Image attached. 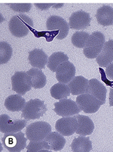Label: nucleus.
<instances>
[{
  "mask_svg": "<svg viewBox=\"0 0 113 152\" xmlns=\"http://www.w3.org/2000/svg\"><path fill=\"white\" fill-rule=\"evenodd\" d=\"M32 18L23 14L15 15L11 18L9 23L10 32L14 37L22 38L29 34V28L33 27Z\"/></svg>",
  "mask_w": 113,
  "mask_h": 152,
  "instance_id": "f257e3e1",
  "label": "nucleus"
},
{
  "mask_svg": "<svg viewBox=\"0 0 113 152\" xmlns=\"http://www.w3.org/2000/svg\"><path fill=\"white\" fill-rule=\"evenodd\" d=\"M105 36L99 31H94L90 36L86 46L83 49V53L89 59H94L101 52L104 44Z\"/></svg>",
  "mask_w": 113,
  "mask_h": 152,
  "instance_id": "f03ea898",
  "label": "nucleus"
},
{
  "mask_svg": "<svg viewBox=\"0 0 113 152\" xmlns=\"http://www.w3.org/2000/svg\"><path fill=\"white\" fill-rule=\"evenodd\" d=\"M27 138L22 132L5 133L2 137V144L8 151L11 152H19L27 147Z\"/></svg>",
  "mask_w": 113,
  "mask_h": 152,
  "instance_id": "7ed1b4c3",
  "label": "nucleus"
},
{
  "mask_svg": "<svg viewBox=\"0 0 113 152\" xmlns=\"http://www.w3.org/2000/svg\"><path fill=\"white\" fill-rule=\"evenodd\" d=\"M52 128L45 121H36L29 124L26 129V136L29 141H41L51 133Z\"/></svg>",
  "mask_w": 113,
  "mask_h": 152,
  "instance_id": "20e7f679",
  "label": "nucleus"
},
{
  "mask_svg": "<svg viewBox=\"0 0 113 152\" xmlns=\"http://www.w3.org/2000/svg\"><path fill=\"white\" fill-rule=\"evenodd\" d=\"M47 111V107L40 99H32L26 103L22 110V117L25 119H38Z\"/></svg>",
  "mask_w": 113,
  "mask_h": 152,
  "instance_id": "39448f33",
  "label": "nucleus"
},
{
  "mask_svg": "<svg viewBox=\"0 0 113 152\" xmlns=\"http://www.w3.org/2000/svg\"><path fill=\"white\" fill-rule=\"evenodd\" d=\"M12 89L18 94L23 96L32 87V80L27 72L17 71L11 77Z\"/></svg>",
  "mask_w": 113,
  "mask_h": 152,
  "instance_id": "423d86ee",
  "label": "nucleus"
},
{
  "mask_svg": "<svg viewBox=\"0 0 113 152\" xmlns=\"http://www.w3.org/2000/svg\"><path fill=\"white\" fill-rule=\"evenodd\" d=\"M76 102L80 110L87 114L96 113L103 105L99 100L88 93L78 96Z\"/></svg>",
  "mask_w": 113,
  "mask_h": 152,
  "instance_id": "0eeeda50",
  "label": "nucleus"
},
{
  "mask_svg": "<svg viewBox=\"0 0 113 152\" xmlns=\"http://www.w3.org/2000/svg\"><path fill=\"white\" fill-rule=\"evenodd\" d=\"M26 120L13 119L7 115H0V131L4 133L20 132L26 126Z\"/></svg>",
  "mask_w": 113,
  "mask_h": 152,
  "instance_id": "6e6552de",
  "label": "nucleus"
},
{
  "mask_svg": "<svg viewBox=\"0 0 113 152\" xmlns=\"http://www.w3.org/2000/svg\"><path fill=\"white\" fill-rule=\"evenodd\" d=\"M54 113L63 117L77 115L81 111L77 103L70 99H62L59 102L54 103Z\"/></svg>",
  "mask_w": 113,
  "mask_h": 152,
  "instance_id": "1a4fd4ad",
  "label": "nucleus"
},
{
  "mask_svg": "<svg viewBox=\"0 0 113 152\" xmlns=\"http://www.w3.org/2000/svg\"><path fill=\"white\" fill-rule=\"evenodd\" d=\"M46 28L49 31L57 30L59 34L56 38L59 40L65 39L69 31V26L66 21L57 15H51L48 18L46 22Z\"/></svg>",
  "mask_w": 113,
  "mask_h": 152,
  "instance_id": "9d476101",
  "label": "nucleus"
},
{
  "mask_svg": "<svg viewBox=\"0 0 113 152\" xmlns=\"http://www.w3.org/2000/svg\"><path fill=\"white\" fill-rule=\"evenodd\" d=\"M78 127L77 118L65 117L58 119L55 124L56 131L63 136H70L76 132Z\"/></svg>",
  "mask_w": 113,
  "mask_h": 152,
  "instance_id": "9b49d317",
  "label": "nucleus"
},
{
  "mask_svg": "<svg viewBox=\"0 0 113 152\" xmlns=\"http://www.w3.org/2000/svg\"><path fill=\"white\" fill-rule=\"evenodd\" d=\"M76 67L70 61H65L58 66L56 70V78L58 82L68 84L75 77Z\"/></svg>",
  "mask_w": 113,
  "mask_h": 152,
  "instance_id": "f8f14e48",
  "label": "nucleus"
},
{
  "mask_svg": "<svg viewBox=\"0 0 113 152\" xmlns=\"http://www.w3.org/2000/svg\"><path fill=\"white\" fill-rule=\"evenodd\" d=\"M90 15L83 11L75 12L69 18V26L73 29H84L90 25Z\"/></svg>",
  "mask_w": 113,
  "mask_h": 152,
  "instance_id": "ddd939ff",
  "label": "nucleus"
},
{
  "mask_svg": "<svg viewBox=\"0 0 113 152\" xmlns=\"http://www.w3.org/2000/svg\"><path fill=\"white\" fill-rule=\"evenodd\" d=\"M68 87L71 94L74 96L84 94L89 91V80L83 76H77L68 83Z\"/></svg>",
  "mask_w": 113,
  "mask_h": 152,
  "instance_id": "4468645a",
  "label": "nucleus"
},
{
  "mask_svg": "<svg viewBox=\"0 0 113 152\" xmlns=\"http://www.w3.org/2000/svg\"><path fill=\"white\" fill-rule=\"evenodd\" d=\"M96 59L101 67H107L113 62V40H109L105 43L101 52Z\"/></svg>",
  "mask_w": 113,
  "mask_h": 152,
  "instance_id": "2eb2a0df",
  "label": "nucleus"
},
{
  "mask_svg": "<svg viewBox=\"0 0 113 152\" xmlns=\"http://www.w3.org/2000/svg\"><path fill=\"white\" fill-rule=\"evenodd\" d=\"M107 90L105 86L97 79H91L89 80L88 94L92 95L101 102L103 105L106 103Z\"/></svg>",
  "mask_w": 113,
  "mask_h": 152,
  "instance_id": "dca6fc26",
  "label": "nucleus"
},
{
  "mask_svg": "<svg viewBox=\"0 0 113 152\" xmlns=\"http://www.w3.org/2000/svg\"><path fill=\"white\" fill-rule=\"evenodd\" d=\"M28 59L32 66L36 69H43L48 63V57L41 49H34L29 53Z\"/></svg>",
  "mask_w": 113,
  "mask_h": 152,
  "instance_id": "f3484780",
  "label": "nucleus"
},
{
  "mask_svg": "<svg viewBox=\"0 0 113 152\" xmlns=\"http://www.w3.org/2000/svg\"><path fill=\"white\" fill-rule=\"evenodd\" d=\"M78 127L76 133L80 135L86 136L91 135L94 130V124L92 119L87 116L76 115Z\"/></svg>",
  "mask_w": 113,
  "mask_h": 152,
  "instance_id": "a211bd4d",
  "label": "nucleus"
},
{
  "mask_svg": "<svg viewBox=\"0 0 113 152\" xmlns=\"http://www.w3.org/2000/svg\"><path fill=\"white\" fill-rule=\"evenodd\" d=\"M50 146V150L54 151H59L63 149L66 144V140L64 136L58 132H51L44 139Z\"/></svg>",
  "mask_w": 113,
  "mask_h": 152,
  "instance_id": "6ab92c4d",
  "label": "nucleus"
},
{
  "mask_svg": "<svg viewBox=\"0 0 113 152\" xmlns=\"http://www.w3.org/2000/svg\"><path fill=\"white\" fill-rule=\"evenodd\" d=\"M96 18L98 23L103 26L113 25V9L110 6H103L97 10Z\"/></svg>",
  "mask_w": 113,
  "mask_h": 152,
  "instance_id": "aec40b11",
  "label": "nucleus"
},
{
  "mask_svg": "<svg viewBox=\"0 0 113 152\" xmlns=\"http://www.w3.org/2000/svg\"><path fill=\"white\" fill-rule=\"evenodd\" d=\"M26 104L25 99L21 95L13 94L8 96L4 101V105L8 110L20 112L23 110Z\"/></svg>",
  "mask_w": 113,
  "mask_h": 152,
  "instance_id": "412c9836",
  "label": "nucleus"
},
{
  "mask_svg": "<svg viewBox=\"0 0 113 152\" xmlns=\"http://www.w3.org/2000/svg\"><path fill=\"white\" fill-rule=\"evenodd\" d=\"M27 73L31 77L32 87L34 89H41L45 87L47 83V78L41 69L33 68L27 71Z\"/></svg>",
  "mask_w": 113,
  "mask_h": 152,
  "instance_id": "4be33fe9",
  "label": "nucleus"
},
{
  "mask_svg": "<svg viewBox=\"0 0 113 152\" xmlns=\"http://www.w3.org/2000/svg\"><path fill=\"white\" fill-rule=\"evenodd\" d=\"M92 149V142L88 137L82 135L75 138L71 143V149L74 152H90Z\"/></svg>",
  "mask_w": 113,
  "mask_h": 152,
  "instance_id": "5701e85b",
  "label": "nucleus"
},
{
  "mask_svg": "<svg viewBox=\"0 0 113 152\" xmlns=\"http://www.w3.org/2000/svg\"><path fill=\"white\" fill-rule=\"evenodd\" d=\"M50 95L56 100H62L67 98L70 94V88L66 84L59 83L50 88Z\"/></svg>",
  "mask_w": 113,
  "mask_h": 152,
  "instance_id": "b1692460",
  "label": "nucleus"
},
{
  "mask_svg": "<svg viewBox=\"0 0 113 152\" xmlns=\"http://www.w3.org/2000/svg\"><path fill=\"white\" fill-rule=\"evenodd\" d=\"M67 61H68V57L66 54L62 52H57L52 54L48 58L47 66L51 71L56 72V69L60 64Z\"/></svg>",
  "mask_w": 113,
  "mask_h": 152,
  "instance_id": "393cba45",
  "label": "nucleus"
},
{
  "mask_svg": "<svg viewBox=\"0 0 113 152\" xmlns=\"http://www.w3.org/2000/svg\"><path fill=\"white\" fill-rule=\"evenodd\" d=\"M90 34L84 31H76L72 36L71 42L75 47L84 48L90 38Z\"/></svg>",
  "mask_w": 113,
  "mask_h": 152,
  "instance_id": "a878e982",
  "label": "nucleus"
},
{
  "mask_svg": "<svg viewBox=\"0 0 113 152\" xmlns=\"http://www.w3.org/2000/svg\"><path fill=\"white\" fill-rule=\"evenodd\" d=\"M13 49L7 42H0V64L1 65L7 63L11 59Z\"/></svg>",
  "mask_w": 113,
  "mask_h": 152,
  "instance_id": "bb28decb",
  "label": "nucleus"
},
{
  "mask_svg": "<svg viewBox=\"0 0 113 152\" xmlns=\"http://www.w3.org/2000/svg\"><path fill=\"white\" fill-rule=\"evenodd\" d=\"M28 152H48L51 151L50 146L45 140L41 141H30L29 145L27 146Z\"/></svg>",
  "mask_w": 113,
  "mask_h": 152,
  "instance_id": "cd10ccee",
  "label": "nucleus"
},
{
  "mask_svg": "<svg viewBox=\"0 0 113 152\" xmlns=\"http://www.w3.org/2000/svg\"><path fill=\"white\" fill-rule=\"evenodd\" d=\"M10 9L18 13H27L32 8V4H7Z\"/></svg>",
  "mask_w": 113,
  "mask_h": 152,
  "instance_id": "c85d7f7f",
  "label": "nucleus"
},
{
  "mask_svg": "<svg viewBox=\"0 0 113 152\" xmlns=\"http://www.w3.org/2000/svg\"><path fill=\"white\" fill-rule=\"evenodd\" d=\"M55 4H34L36 7L38 9L41 10V11H44V10H48L50 7H54Z\"/></svg>",
  "mask_w": 113,
  "mask_h": 152,
  "instance_id": "c756f323",
  "label": "nucleus"
},
{
  "mask_svg": "<svg viewBox=\"0 0 113 152\" xmlns=\"http://www.w3.org/2000/svg\"><path fill=\"white\" fill-rule=\"evenodd\" d=\"M106 73L107 77H108V79L111 80H113V62L110 64L106 67Z\"/></svg>",
  "mask_w": 113,
  "mask_h": 152,
  "instance_id": "7c9ffc66",
  "label": "nucleus"
},
{
  "mask_svg": "<svg viewBox=\"0 0 113 152\" xmlns=\"http://www.w3.org/2000/svg\"><path fill=\"white\" fill-rule=\"evenodd\" d=\"M109 103L110 105L113 107V88L110 89V95H109Z\"/></svg>",
  "mask_w": 113,
  "mask_h": 152,
  "instance_id": "2f4dec72",
  "label": "nucleus"
}]
</instances>
